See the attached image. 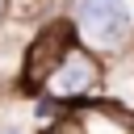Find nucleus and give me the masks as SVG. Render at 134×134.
Returning <instances> with one entry per match:
<instances>
[{
    "instance_id": "3",
    "label": "nucleus",
    "mask_w": 134,
    "mask_h": 134,
    "mask_svg": "<svg viewBox=\"0 0 134 134\" xmlns=\"http://www.w3.org/2000/svg\"><path fill=\"white\" fill-rule=\"evenodd\" d=\"M67 46H71V29H67L63 21L46 25V29L34 38L29 54H25V84H29V88H42V80L50 75V67L59 63V54H63Z\"/></svg>"
},
{
    "instance_id": "2",
    "label": "nucleus",
    "mask_w": 134,
    "mask_h": 134,
    "mask_svg": "<svg viewBox=\"0 0 134 134\" xmlns=\"http://www.w3.org/2000/svg\"><path fill=\"white\" fill-rule=\"evenodd\" d=\"M96 75H100L96 59H92L84 46L71 42V46L59 54V63L50 67V75L42 80V88H46L54 100H75V96H84V92L96 84Z\"/></svg>"
},
{
    "instance_id": "4",
    "label": "nucleus",
    "mask_w": 134,
    "mask_h": 134,
    "mask_svg": "<svg viewBox=\"0 0 134 134\" xmlns=\"http://www.w3.org/2000/svg\"><path fill=\"white\" fill-rule=\"evenodd\" d=\"M8 4H13V0H0V21H4V13H8Z\"/></svg>"
},
{
    "instance_id": "1",
    "label": "nucleus",
    "mask_w": 134,
    "mask_h": 134,
    "mask_svg": "<svg viewBox=\"0 0 134 134\" xmlns=\"http://www.w3.org/2000/svg\"><path fill=\"white\" fill-rule=\"evenodd\" d=\"M75 25L92 46L117 50L130 38V8L121 0H80L75 4Z\"/></svg>"
}]
</instances>
